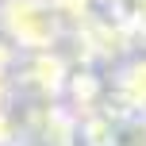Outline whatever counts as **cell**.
Returning <instances> with one entry per match:
<instances>
[{"label":"cell","mask_w":146,"mask_h":146,"mask_svg":"<svg viewBox=\"0 0 146 146\" xmlns=\"http://www.w3.org/2000/svg\"><path fill=\"white\" fill-rule=\"evenodd\" d=\"M0 19H4L12 42H19L23 50H35V54H50V46L58 42V31H62L58 12L46 0H8Z\"/></svg>","instance_id":"obj_1"},{"label":"cell","mask_w":146,"mask_h":146,"mask_svg":"<svg viewBox=\"0 0 146 146\" xmlns=\"http://www.w3.org/2000/svg\"><path fill=\"white\" fill-rule=\"evenodd\" d=\"M115 88L135 111H146V58H135L131 66L119 69L115 77Z\"/></svg>","instance_id":"obj_2"},{"label":"cell","mask_w":146,"mask_h":146,"mask_svg":"<svg viewBox=\"0 0 146 146\" xmlns=\"http://www.w3.org/2000/svg\"><path fill=\"white\" fill-rule=\"evenodd\" d=\"M135 15H142V19H146V0H135Z\"/></svg>","instance_id":"obj_3"}]
</instances>
